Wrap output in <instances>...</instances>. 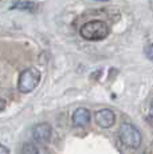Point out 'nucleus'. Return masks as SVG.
Listing matches in <instances>:
<instances>
[{
  "mask_svg": "<svg viewBox=\"0 0 153 154\" xmlns=\"http://www.w3.org/2000/svg\"><path fill=\"white\" fill-rule=\"evenodd\" d=\"M109 35V27L105 22L93 20L81 28V36L86 40H102Z\"/></svg>",
  "mask_w": 153,
  "mask_h": 154,
  "instance_id": "nucleus-1",
  "label": "nucleus"
},
{
  "mask_svg": "<svg viewBox=\"0 0 153 154\" xmlns=\"http://www.w3.org/2000/svg\"><path fill=\"white\" fill-rule=\"evenodd\" d=\"M118 138L125 146L136 149L141 145V133L130 123H122L118 129Z\"/></svg>",
  "mask_w": 153,
  "mask_h": 154,
  "instance_id": "nucleus-2",
  "label": "nucleus"
},
{
  "mask_svg": "<svg viewBox=\"0 0 153 154\" xmlns=\"http://www.w3.org/2000/svg\"><path fill=\"white\" fill-rule=\"evenodd\" d=\"M40 81V72L36 69H27L23 71L19 76V83H17V88L20 93H31Z\"/></svg>",
  "mask_w": 153,
  "mask_h": 154,
  "instance_id": "nucleus-3",
  "label": "nucleus"
},
{
  "mask_svg": "<svg viewBox=\"0 0 153 154\" xmlns=\"http://www.w3.org/2000/svg\"><path fill=\"white\" fill-rule=\"evenodd\" d=\"M114 122H116V115L109 109H102V110L95 112V123L99 127L108 129V127L113 126Z\"/></svg>",
  "mask_w": 153,
  "mask_h": 154,
  "instance_id": "nucleus-4",
  "label": "nucleus"
},
{
  "mask_svg": "<svg viewBox=\"0 0 153 154\" xmlns=\"http://www.w3.org/2000/svg\"><path fill=\"white\" fill-rule=\"evenodd\" d=\"M51 126L48 123H39L32 129V138L39 143H46L51 138Z\"/></svg>",
  "mask_w": 153,
  "mask_h": 154,
  "instance_id": "nucleus-5",
  "label": "nucleus"
},
{
  "mask_svg": "<svg viewBox=\"0 0 153 154\" xmlns=\"http://www.w3.org/2000/svg\"><path fill=\"white\" fill-rule=\"evenodd\" d=\"M73 121H74L75 125L78 126H83V125H87L90 122V112L85 107H79L76 109L74 115H73Z\"/></svg>",
  "mask_w": 153,
  "mask_h": 154,
  "instance_id": "nucleus-6",
  "label": "nucleus"
},
{
  "mask_svg": "<svg viewBox=\"0 0 153 154\" xmlns=\"http://www.w3.org/2000/svg\"><path fill=\"white\" fill-rule=\"evenodd\" d=\"M22 154H38V149L32 143H24L22 149Z\"/></svg>",
  "mask_w": 153,
  "mask_h": 154,
  "instance_id": "nucleus-7",
  "label": "nucleus"
},
{
  "mask_svg": "<svg viewBox=\"0 0 153 154\" xmlns=\"http://www.w3.org/2000/svg\"><path fill=\"white\" fill-rule=\"evenodd\" d=\"M16 8H20V10H28V11H32L35 8V4L31 2H22L20 4L16 5Z\"/></svg>",
  "mask_w": 153,
  "mask_h": 154,
  "instance_id": "nucleus-8",
  "label": "nucleus"
},
{
  "mask_svg": "<svg viewBox=\"0 0 153 154\" xmlns=\"http://www.w3.org/2000/svg\"><path fill=\"white\" fill-rule=\"evenodd\" d=\"M145 55L148 56L149 59H153V44H148L145 47Z\"/></svg>",
  "mask_w": 153,
  "mask_h": 154,
  "instance_id": "nucleus-9",
  "label": "nucleus"
},
{
  "mask_svg": "<svg viewBox=\"0 0 153 154\" xmlns=\"http://www.w3.org/2000/svg\"><path fill=\"white\" fill-rule=\"evenodd\" d=\"M0 154H10V150L4 145H0Z\"/></svg>",
  "mask_w": 153,
  "mask_h": 154,
  "instance_id": "nucleus-10",
  "label": "nucleus"
},
{
  "mask_svg": "<svg viewBox=\"0 0 153 154\" xmlns=\"http://www.w3.org/2000/svg\"><path fill=\"white\" fill-rule=\"evenodd\" d=\"M95 2H109V0H95Z\"/></svg>",
  "mask_w": 153,
  "mask_h": 154,
  "instance_id": "nucleus-11",
  "label": "nucleus"
},
{
  "mask_svg": "<svg viewBox=\"0 0 153 154\" xmlns=\"http://www.w3.org/2000/svg\"><path fill=\"white\" fill-rule=\"evenodd\" d=\"M151 112H152V115H153V105H152V109H151Z\"/></svg>",
  "mask_w": 153,
  "mask_h": 154,
  "instance_id": "nucleus-12",
  "label": "nucleus"
}]
</instances>
